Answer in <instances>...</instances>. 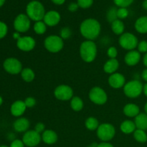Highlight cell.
<instances>
[{
    "instance_id": "cell-1",
    "label": "cell",
    "mask_w": 147,
    "mask_h": 147,
    "mask_svg": "<svg viewBox=\"0 0 147 147\" xmlns=\"http://www.w3.org/2000/svg\"><path fill=\"white\" fill-rule=\"evenodd\" d=\"M101 32V25L97 20L88 18L83 20L80 26V32L86 40L97 39Z\"/></svg>"
},
{
    "instance_id": "cell-2",
    "label": "cell",
    "mask_w": 147,
    "mask_h": 147,
    "mask_svg": "<svg viewBox=\"0 0 147 147\" xmlns=\"http://www.w3.org/2000/svg\"><path fill=\"white\" fill-rule=\"evenodd\" d=\"M80 55L82 60L88 63L94 61L97 56V45L94 41L85 40L80 46Z\"/></svg>"
},
{
    "instance_id": "cell-3",
    "label": "cell",
    "mask_w": 147,
    "mask_h": 147,
    "mask_svg": "<svg viewBox=\"0 0 147 147\" xmlns=\"http://www.w3.org/2000/svg\"><path fill=\"white\" fill-rule=\"evenodd\" d=\"M45 13V9L43 4L36 0L29 2L26 7V14L32 21L38 22L43 20Z\"/></svg>"
},
{
    "instance_id": "cell-4",
    "label": "cell",
    "mask_w": 147,
    "mask_h": 147,
    "mask_svg": "<svg viewBox=\"0 0 147 147\" xmlns=\"http://www.w3.org/2000/svg\"><path fill=\"white\" fill-rule=\"evenodd\" d=\"M144 85L139 80H132L123 86V93L129 98H136L143 93Z\"/></svg>"
},
{
    "instance_id": "cell-5",
    "label": "cell",
    "mask_w": 147,
    "mask_h": 147,
    "mask_svg": "<svg viewBox=\"0 0 147 147\" xmlns=\"http://www.w3.org/2000/svg\"><path fill=\"white\" fill-rule=\"evenodd\" d=\"M96 134L101 142H109L116 135V129L111 123H101L96 130Z\"/></svg>"
},
{
    "instance_id": "cell-6",
    "label": "cell",
    "mask_w": 147,
    "mask_h": 147,
    "mask_svg": "<svg viewBox=\"0 0 147 147\" xmlns=\"http://www.w3.org/2000/svg\"><path fill=\"white\" fill-rule=\"evenodd\" d=\"M44 46L46 50L51 53H57L63 50L64 47V40L60 35H50L45 38Z\"/></svg>"
},
{
    "instance_id": "cell-7",
    "label": "cell",
    "mask_w": 147,
    "mask_h": 147,
    "mask_svg": "<svg viewBox=\"0 0 147 147\" xmlns=\"http://www.w3.org/2000/svg\"><path fill=\"white\" fill-rule=\"evenodd\" d=\"M119 43L122 48L131 51L137 47L139 40L135 34L131 32H124L119 37Z\"/></svg>"
},
{
    "instance_id": "cell-8",
    "label": "cell",
    "mask_w": 147,
    "mask_h": 147,
    "mask_svg": "<svg viewBox=\"0 0 147 147\" xmlns=\"http://www.w3.org/2000/svg\"><path fill=\"white\" fill-rule=\"evenodd\" d=\"M88 97L90 101L98 106L104 105L108 100V95L104 89L96 86L90 89L88 93Z\"/></svg>"
},
{
    "instance_id": "cell-9",
    "label": "cell",
    "mask_w": 147,
    "mask_h": 147,
    "mask_svg": "<svg viewBox=\"0 0 147 147\" xmlns=\"http://www.w3.org/2000/svg\"><path fill=\"white\" fill-rule=\"evenodd\" d=\"M31 27V20L25 14H20L14 20V28L16 32L24 33Z\"/></svg>"
},
{
    "instance_id": "cell-10",
    "label": "cell",
    "mask_w": 147,
    "mask_h": 147,
    "mask_svg": "<svg viewBox=\"0 0 147 147\" xmlns=\"http://www.w3.org/2000/svg\"><path fill=\"white\" fill-rule=\"evenodd\" d=\"M54 96L57 100L66 101L73 97V90L68 85H59L54 90Z\"/></svg>"
},
{
    "instance_id": "cell-11",
    "label": "cell",
    "mask_w": 147,
    "mask_h": 147,
    "mask_svg": "<svg viewBox=\"0 0 147 147\" xmlns=\"http://www.w3.org/2000/svg\"><path fill=\"white\" fill-rule=\"evenodd\" d=\"M3 67L6 72L11 75L20 74L22 70V64L15 57H9L6 59L3 63Z\"/></svg>"
},
{
    "instance_id": "cell-12",
    "label": "cell",
    "mask_w": 147,
    "mask_h": 147,
    "mask_svg": "<svg viewBox=\"0 0 147 147\" xmlns=\"http://www.w3.org/2000/svg\"><path fill=\"white\" fill-rule=\"evenodd\" d=\"M22 140L25 146L35 147L40 144L42 141L41 134L36 132L34 130H28L24 134Z\"/></svg>"
},
{
    "instance_id": "cell-13",
    "label": "cell",
    "mask_w": 147,
    "mask_h": 147,
    "mask_svg": "<svg viewBox=\"0 0 147 147\" xmlns=\"http://www.w3.org/2000/svg\"><path fill=\"white\" fill-rule=\"evenodd\" d=\"M35 46V40L31 36H22L17 40V47L23 52L32 51Z\"/></svg>"
},
{
    "instance_id": "cell-14",
    "label": "cell",
    "mask_w": 147,
    "mask_h": 147,
    "mask_svg": "<svg viewBox=\"0 0 147 147\" xmlns=\"http://www.w3.org/2000/svg\"><path fill=\"white\" fill-rule=\"evenodd\" d=\"M109 86L114 89H119L123 88L126 84V78L121 73H115L113 74L110 75L109 78Z\"/></svg>"
},
{
    "instance_id": "cell-15",
    "label": "cell",
    "mask_w": 147,
    "mask_h": 147,
    "mask_svg": "<svg viewBox=\"0 0 147 147\" xmlns=\"http://www.w3.org/2000/svg\"><path fill=\"white\" fill-rule=\"evenodd\" d=\"M61 20L60 13L55 10H51L45 13L42 21L48 27H55L59 24Z\"/></svg>"
},
{
    "instance_id": "cell-16",
    "label": "cell",
    "mask_w": 147,
    "mask_h": 147,
    "mask_svg": "<svg viewBox=\"0 0 147 147\" xmlns=\"http://www.w3.org/2000/svg\"><path fill=\"white\" fill-rule=\"evenodd\" d=\"M27 109V108L26 106L25 103H24V101L18 100L14 101L11 104V107H10V112H11V114L13 116L21 117L24 114Z\"/></svg>"
},
{
    "instance_id": "cell-17",
    "label": "cell",
    "mask_w": 147,
    "mask_h": 147,
    "mask_svg": "<svg viewBox=\"0 0 147 147\" xmlns=\"http://www.w3.org/2000/svg\"><path fill=\"white\" fill-rule=\"evenodd\" d=\"M141 60V53L138 50H131L124 56V62L127 65H136Z\"/></svg>"
},
{
    "instance_id": "cell-18",
    "label": "cell",
    "mask_w": 147,
    "mask_h": 147,
    "mask_svg": "<svg viewBox=\"0 0 147 147\" xmlns=\"http://www.w3.org/2000/svg\"><path fill=\"white\" fill-rule=\"evenodd\" d=\"M30 126V122L27 118L20 117L13 123L14 129L19 133H25Z\"/></svg>"
},
{
    "instance_id": "cell-19",
    "label": "cell",
    "mask_w": 147,
    "mask_h": 147,
    "mask_svg": "<svg viewBox=\"0 0 147 147\" xmlns=\"http://www.w3.org/2000/svg\"><path fill=\"white\" fill-rule=\"evenodd\" d=\"M42 141L45 144L48 145H52L55 144L58 139V136L55 131L51 129H46L41 134Z\"/></svg>"
},
{
    "instance_id": "cell-20",
    "label": "cell",
    "mask_w": 147,
    "mask_h": 147,
    "mask_svg": "<svg viewBox=\"0 0 147 147\" xmlns=\"http://www.w3.org/2000/svg\"><path fill=\"white\" fill-rule=\"evenodd\" d=\"M123 113L127 117L135 118L140 113V109L134 103H128L123 107Z\"/></svg>"
},
{
    "instance_id": "cell-21",
    "label": "cell",
    "mask_w": 147,
    "mask_h": 147,
    "mask_svg": "<svg viewBox=\"0 0 147 147\" xmlns=\"http://www.w3.org/2000/svg\"><path fill=\"white\" fill-rule=\"evenodd\" d=\"M119 67V62L116 58L108 60L103 65V70L107 74H113L116 73Z\"/></svg>"
},
{
    "instance_id": "cell-22",
    "label": "cell",
    "mask_w": 147,
    "mask_h": 147,
    "mask_svg": "<svg viewBox=\"0 0 147 147\" xmlns=\"http://www.w3.org/2000/svg\"><path fill=\"white\" fill-rule=\"evenodd\" d=\"M135 30L140 34L147 33V16H142L138 18L134 24Z\"/></svg>"
},
{
    "instance_id": "cell-23",
    "label": "cell",
    "mask_w": 147,
    "mask_h": 147,
    "mask_svg": "<svg viewBox=\"0 0 147 147\" xmlns=\"http://www.w3.org/2000/svg\"><path fill=\"white\" fill-rule=\"evenodd\" d=\"M120 129L122 133L125 134H131L135 131L136 126L134 121H132L131 120H125L121 123Z\"/></svg>"
},
{
    "instance_id": "cell-24",
    "label": "cell",
    "mask_w": 147,
    "mask_h": 147,
    "mask_svg": "<svg viewBox=\"0 0 147 147\" xmlns=\"http://www.w3.org/2000/svg\"><path fill=\"white\" fill-rule=\"evenodd\" d=\"M134 123L136 129L142 130H147V114L146 113H140L135 117Z\"/></svg>"
},
{
    "instance_id": "cell-25",
    "label": "cell",
    "mask_w": 147,
    "mask_h": 147,
    "mask_svg": "<svg viewBox=\"0 0 147 147\" xmlns=\"http://www.w3.org/2000/svg\"><path fill=\"white\" fill-rule=\"evenodd\" d=\"M112 32L116 35L121 36L124 33L125 24L121 20H116L111 23Z\"/></svg>"
},
{
    "instance_id": "cell-26",
    "label": "cell",
    "mask_w": 147,
    "mask_h": 147,
    "mask_svg": "<svg viewBox=\"0 0 147 147\" xmlns=\"http://www.w3.org/2000/svg\"><path fill=\"white\" fill-rule=\"evenodd\" d=\"M20 75H21L22 80L27 83H31L35 78V73H34V70L30 67L23 68Z\"/></svg>"
},
{
    "instance_id": "cell-27",
    "label": "cell",
    "mask_w": 147,
    "mask_h": 147,
    "mask_svg": "<svg viewBox=\"0 0 147 147\" xmlns=\"http://www.w3.org/2000/svg\"><path fill=\"white\" fill-rule=\"evenodd\" d=\"M70 107L74 111H80L84 107L83 100L78 96H73L70 100Z\"/></svg>"
},
{
    "instance_id": "cell-28",
    "label": "cell",
    "mask_w": 147,
    "mask_h": 147,
    "mask_svg": "<svg viewBox=\"0 0 147 147\" xmlns=\"http://www.w3.org/2000/svg\"><path fill=\"white\" fill-rule=\"evenodd\" d=\"M99 122L96 118L93 116L88 117L85 121V126L89 131H96L99 126Z\"/></svg>"
},
{
    "instance_id": "cell-29",
    "label": "cell",
    "mask_w": 147,
    "mask_h": 147,
    "mask_svg": "<svg viewBox=\"0 0 147 147\" xmlns=\"http://www.w3.org/2000/svg\"><path fill=\"white\" fill-rule=\"evenodd\" d=\"M133 134L134 139L139 143L144 144L147 142V134L145 131L136 129Z\"/></svg>"
},
{
    "instance_id": "cell-30",
    "label": "cell",
    "mask_w": 147,
    "mask_h": 147,
    "mask_svg": "<svg viewBox=\"0 0 147 147\" xmlns=\"http://www.w3.org/2000/svg\"><path fill=\"white\" fill-rule=\"evenodd\" d=\"M33 29H34V31L36 34H39V35H42V34H45L47 31V25L42 20L35 22Z\"/></svg>"
},
{
    "instance_id": "cell-31",
    "label": "cell",
    "mask_w": 147,
    "mask_h": 147,
    "mask_svg": "<svg viewBox=\"0 0 147 147\" xmlns=\"http://www.w3.org/2000/svg\"><path fill=\"white\" fill-rule=\"evenodd\" d=\"M117 9H118L115 8V7H111V8L107 11L106 18H107L108 22H111V24L113 22H114L115 20H118Z\"/></svg>"
},
{
    "instance_id": "cell-32",
    "label": "cell",
    "mask_w": 147,
    "mask_h": 147,
    "mask_svg": "<svg viewBox=\"0 0 147 147\" xmlns=\"http://www.w3.org/2000/svg\"><path fill=\"white\" fill-rule=\"evenodd\" d=\"M72 35V31L70 30V28H69L68 27H63V29H61V30L60 31V37L64 40H67V39L70 38Z\"/></svg>"
},
{
    "instance_id": "cell-33",
    "label": "cell",
    "mask_w": 147,
    "mask_h": 147,
    "mask_svg": "<svg viewBox=\"0 0 147 147\" xmlns=\"http://www.w3.org/2000/svg\"><path fill=\"white\" fill-rule=\"evenodd\" d=\"M129 16V11L127 8L125 7H119L117 9V17L119 20H123L127 18Z\"/></svg>"
},
{
    "instance_id": "cell-34",
    "label": "cell",
    "mask_w": 147,
    "mask_h": 147,
    "mask_svg": "<svg viewBox=\"0 0 147 147\" xmlns=\"http://www.w3.org/2000/svg\"><path fill=\"white\" fill-rule=\"evenodd\" d=\"M134 0H113L115 4L119 7H125L130 6Z\"/></svg>"
},
{
    "instance_id": "cell-35",
    "label": "cell",
    "mask_w": 147,
    "mask_h": 147,
    "mask_svg": "<svg viewBox=\"0 0 147 147\" xmlns=\"http://www.w3.org/2000/svg\"><path fill=\"white\" fill-rule=\"evenodd\" d=\"M77 3L80 8L88 9L91 7L93 3V0H78Z\"/></svg>"
},
{
    "instance_id": "cell-36",
    "label": "cell",
    "mask_w": 147,
    "mask_h": 147,
    "mask_svg": "<svg viewBox=\"0 0 147 147\" xmlns=\"http://www.w3.org/2000/svg\"><path fill=\"white\" fill-rule=\"evenodd\" d=\"M107 55L110 59H115L118 56V50L116 49V47H109L107 50Z\"/></svg>"
},
{
    "instance_id": "cell-37",
    "label": "cell",
    "mask_w": 147,
    "mask_h": 147,
    "mask_svg": "<svg viewBox=\"0 0 147 147\" xmlns=\"http://www.w3.org/2000/svg\"><path fill=\"white\" fill-rule=\"evenodd\" d=\"M8 27L4 22L0 21V39H2L7 35Z\"/></svg>"
},
{
    "instance_id": "cell-38",
    "label": "cell",
    "mask_w": 147,
    "mask_h": 147,
    "mask_svg": "<svg viewBox=\"0 0 147 147\" xmlns=\"http://www.w3.org/2000/svg\"><path fill=\"white\" fill-rule=\"evenodd\" d=\"M138 51L140 53H147V41L146 40H142L139 42L137 46Z\"/></svg>"
},
{
    "instance_id": "cell-39",
    "label": "cell",
    "mask_w": 147,
    "mask_h": 147,
    "mask_svg": "<svg viewBox=\"0 0 147 147\" xmlns=\"http://www.w3.org/2000/svg\"><path fill=\"white\" fill-rule=\"evenodd\" d=\"M24 103H25L27 108H29V109H31V108H33L36 105V100L35 98H34L33 97H27L25 100H24Z\"/></svg>"
},
{
    "instance_id": "cell-40",
    "label": "cell",
    "mask_w": 147,
    "mask_h": 147,
    "mask_svg": "<svg viewBox=\"0 0 147 147\" xmlns=\"http://www.w3.org/2000/svg\"><path fill=\"white\" fill-rule=\"evenodd\" d=\"M34 130L36 132H37L38 134H42L46 130L45 125L43 123H42V122H39V123H37V124L35 125Z\"/></svg>"
},
{
    "instance_id": "cell-41",
    "label": "cell",
    "mask_w": 147,
    "mask_h": 147,
    "mask_svg": "<svg viewBox=\"0 0 147 147\" xmlns=\"http://www.w3.org/2000/svg\"><path fill=\"white\" fill-rule=\"evenodd\" d=\"M25 145L23 143L22 140L20 139H14L11 142L9 147H24Z\"/></svg>"
},
{
    "instance_id": "cell-42",
    "label": "cell",
    "mask_w": 147,
    "mask_h": 147,
    "mask_svg": "<svg viewBox=\"0 0 147 147\" xmlns=\"http://www.w3.org/2000/svg\"><path fill=\"white\" fill-rule=\"evenodd\" d=\"M79 6L78 4V3H75V2H72L69 4L68 6V10L71 12H74V11H76L78 9Z\"/></svg>"
},
{
    "instance_id": "cell-43",
    "label": "cell",
    "mask_w": 147,
    "mask_h": 147,
    "mask_svg": "<svg viewBox=\"0 0 147 147\" xmlns=\"http://www.w3.org/2000/svg\"><path fill=\"white\" fill-rule=\"evenodd\" d=\"M98 147H114L113 144H111L109 142H101L100 143L98 144Z\"/></svg>"
},
{
    "instance_id": "cell-44",
    "label": "cell",
    "mask_w": 147,
    "mask_h": 147,
    "mask_svg": "<svg viewBox=\"0 0 147 147\" xmlns=\"http://www.w3.org/2000/svg\"><path fill=\"white\" fill-rule=\"evenodd\" d=\"M142 78L144 81L147 83V68L144 69L142 73Z\"/></svg>"
},
{
    "instance_id": "cell-45",
    "label": "cell",
    "mask_w": 147,
    "mask_h": 147,
    "mask_svg": "<svg viewBox=\"0 0 147 147\" xmlns=\"http://www.w3.org/2000/svg\"><path fill=\"white\" fill-rule=\"evenodd\" d=\"M51 1L57 5H61V4H64L65 0H51Z\"/></svg>"
},
{
    "instance_id": "cell-46",
    "label": "cell",
    "mask_w": 147,
    "mask_h": 147,
    "mask_svg": "<svg viewBox=\"0 0 147 147\" xmlns=\"http://www.w3.org/2000/svg\"><path fill=\"white\" fill-rule=\"evenodd\" d=\"M22 36L20 35V33L18 32H15L13 34V38L16 40H18Z\"/></svg>"
},
{
    "instance_id": "cell-47",
    "label": "cell",
    "mask_w": 147,
    "mask_h": 147,
    "mask_svg": "<svg viewBox=\"0 0 147 147\" xmlns=\"http://www.w3.org/2000/svg\"><path fill=\"white\" fill-rule=\"evenodd\" d=\"M143 63H144V65L146 66V68H147V53H145L144 56V57H143Z\"/></svg>"
},
{
    "instance_id": "cell-48",
    "label": "cell",
    "mask_w": 147,
    "mask_h": 147,
    "mask_svg": "<svg viewBox=\"0 0 147 147\" xmlns=\"http://www.w3.org/2000/svg\"><path fill=\"white\" fill-rule=\"evenodd\" d=\"M143 93H144L145 96L147 97V83H146V84L144 85V88H143Z\"/></svg>"
},
{
    "instance_id": "cell-49",
    "label": "cell",
    "mask_w": 147,
    "mask_h": 147,
    "mask_svg": "<svg viewBox=\"0 0 147 147\" xmlns=\"http://www.w3.org/2000/svg\"><path fill=\"white\" fill-rule=\"evenodd\" d=\"M142 7L145 10H147V0H144L142 3Z\"/></svg>"
},
{
    "instance_id": "cell-50",
    "label": "cell",
    "mask_w": 147,
    "mask_h": 147,
    "mask_svg": "<svg viewBox=\"0 0 147 147\" xmlns=\"http://www.w3.org/2000/svg\"><path fill=\"white\" fill-rule=\"evenodd\" d=\"M88 147H98V144L96 142H93V143H92L91 144L89 145Z\"/></svg>"
},
{
    "instance_id": "cell-51",
    "label": "cell",
    "mask_w": 147,
    "mask_h": 147,
    "mask_svg": "<svg viewBox=\"0 0 147 147\" xmlns=\"http://www.w3.org/2000/svg\"><path fill=\"white\" fill-rule=\"evenodd\" d=\"M4 3H5V0H0V7L4 5Z\"/></svg>"
},
{
    "instance_id": "cell-52",
    "label": "cell",
    "mask_w": 147,
    "mask_h": 147,
    "mask_svg": "<svg viewBox=\"0 0 147 147\" xmlns=\"http://www.w3.org/2000/svg\"><path fill=\"white\" fill-rule=\"evenodd\" d=\"M2 103H3V98H2V97L0 96V106L2 105Z\"/></svg>"
},
{
    "instance_id": "cell-53",
    "label": "cell",
    "mask_w": 147,
    "mask_h": 147,
    "mask_svg": "<svg viewBox=\"0 0 147 147\" xmlns=\"http://www.w3.org/2000/svg\"><path fill=\"white\" fill-rule=\"evenodd\" d=\"M144 111H145V113H146L147 114V102H146V104H145V106H144Z\"/></svg>"
},
{
    "instance_id": "cell-54",
    "label": "cell",
    "mask_w": 147,
    "mask_h": 147,
    "mask_svg": "<svg viewBox=\"0 0 147 147\" xmlns=\"http://www.w3.org/2000/svg\"><path fill=\"white\" fill-rule=\"evenodd\" d=\"M0 147H9V146H6V145H1V146H0Z\"/></svg>"
}]
</instances>
